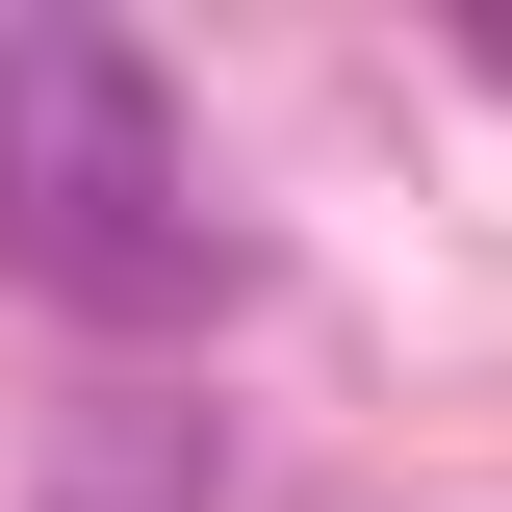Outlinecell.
I'll use <instances>...</instances> for the list:
<instances>
[{
  "instance_id": "7a4b0ae2",
  "label": "cell",
  "mask_w": 512,
  "mask_h": 512,
  "mask_svg": "<svg viewBox=\"0 0 512 512\" xmlns=\"http://www.w3.org/2000/svg\"><path fill=\"white\" fill-rule=\"evenodd\" d=\"M26 512H205V410L180 384H52V487Z\"/></svg>"
},
{
  "instance_id": "6da1fadb",
  "label": "cell",
  "mask_w": 512,
  "mask_h": 512,
  "mask_svg": "<svg viewBox=\"0 0 512 512\" xmlns=\"http://www.w3.org/2000/svg\"><path fill=\"white\" fill-rule=\"evenodd\" d=\"M0 282L77 333H180L231 282L205 231V154H180V77L128 26H0Z\"/></svg>"
}]
</instances>
